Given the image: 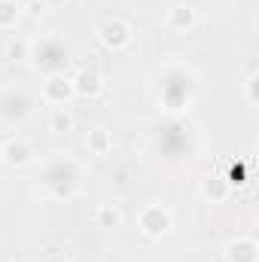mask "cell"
I'll return each mask as SVG.
<instances>
[{
  "label": "cell",
  "instance_id": "6da1fadb",
  "mask_svg": "<svg viewBox=\"0 0 259 262\" xmlns=\"http://www.w3.org/2000/svg\"><path fill=\"white\" fill-rule=\"evenodd\" d=\"M156 101L165 116H186L201 92L198 73L186 64H165L156 73Z\"/></svg>",
  "mask_w": 259,
  "mask_h": 262
},
{
  "label": "cell",
  "instance_id": "7a4b0ae2",
  "mask_svg": "<svg viewBox=\"0 0 259 262\" xmlns=\"http://www.w3.org/2000/svg\"><path fill=\"white\" fill-rule=\"evenodd\" d=\"M149 146L168 162L186 159L195 152V131L186 122V116H165L149 131Z\"/></svg>",
  "mask_w": 259,
  "mask_h": 262
},
{
  "label": "cell",
  "instance_id": "3957f363",
  "mask_svg": "<svg viewBox=\"0 0 259 262\" xmlns=\"http://www.w3.org/2000/svg\"><path fill=\"white\" fill-rule=\"evenodd\" d=\"M40 189L43 195L55 198V201H70L79 195L82 189V168L76 159L70 156H55L40 168Z\"/></svg>",
  "mask_w": 259,
  "mask_h": 262
},
{
  "label": "cell",
  "instance_id": "277c9868",
  "mask_svg": "<svg viewBox=\"0 0 259 262\" xmlns=\"http://www.w3.org/2000/svg\"><path fill=\"white\" fill-rule=\"evenodd\" d=\"M28 61L37 67L43 76H55V73H67L73 64V46L67 43L64 37L58 34H46V37H37L31 43V55Z\"/></svg>",
  "mask_w": 259,
  "mask_h": 262
},
{
  "label": "cell",
  "instance_id": "5b68a950",
  "mask_svg": "<svg viewBox=\"0 0 259 262\" xmlns=\"http://www.w3.org/2000/svg\"><path fill=\"white\" fill-rule=\"evenodd\" d=\"M34 116V98L21 85H3L0 89V125L3 128H21Z\"/></svg>",
  "mask_w": 259,
  "mask_h": 262
},
{
  "label": "cell",
  "instance_id": "8992f818",
  "mask_svg": "<svg viewBox=\"0 0 259 262\" xmlns=\"http://www.w3.org/2000/svg\"><path fill=\"white\" fill-rule=\"evenodd\" d=\"M137 229L146 238H165L174 229V213L165 204H143L137 213Z\"/></svg>",
  "mask_w": 259,
  "mask_h": 262
},
{
  "label": "cell",
  "instance_id": "52a82bcc",
  "mask_svg": "<svg viewBox=\"0 0 259 262\" xmlns=\"http://www.w3.org/2000/svg\"><path fill=\"white\" fill-rule=\"evenodd\" d=\"M98 40H101L104 49H110V52H122V49H128L131 40H134V28H131V21L119 18V15H113V18H107V21L98 28Z\"/></svg>",
  "mask_w": 259,
  "mask_h": 262
},
{
  "label": "cell",
  "instance_id": "ba28073f",
  "mask_svg": "<svg viewBox=\"0 0 259 262\" xmlns=\"http://www.w3.org/2000/svg\"><path fill=\"white\" fill-rule=\"evenodd\" d=\"M73 98V82L67 73H55V76H46L43 82V101L52 104V107H67Z\"/></svg>",
  "mask_w": 259,
  "mask_h": 262
},
{
  "label": "cell",
  "instance_id": "9c48e42d",
  "mask_svg": "<svg viewBox=\"0 0 259 262\" xmlns=\"http://www.w3.org/2000/svg\"><path fill=\"white\" fill-rule=\"evenodd\" d=\"M70 82H73V95H76V98H85V101H92V98H98V95L104 92V79H101V73L92 70V67H79V70L70 76Z\"/></svg>",
  "mask_w": 259,
  "mask_h": 262
},
{
  "label": "cell",
  "instance_id": "30bf717a",
  "mask_svg": "<svg viewBox=\"0 0 259 262\" xmlns=\"http://www.w3.org/2000/svg\"><path fill=\"white\" fill-rule=\"evenodd\" d=\"M226 262H259V244L250 235H235L226 247H223Z\"/></svg>",
  "mask_w": 259,
  "mask_h": 262
},
{
  "label": "cell",
  "instance_id": "8fae6325",
  "mask_svg": "<svg viewBox=\"0 0 259 262\" xmlns=\"http://www.w3.org/2000/svg\"><path fill=\"white\" fill-rule=\"evenodd\" d=\"M0 156H3V162H6V165H12V168L31 165V162H34V143H31V140H25V137H9V140L3 143Z\"/></svg>",
  "mask_w": 259,
  "mask_h": 262
},
{
  "label": "cell",
  "instance_id": "7c38bea8",
  "mask_svg": "<svg viewBox=\"0 0 259 262\" xmlns=\"http://www.w3.org/2000/svg\"><path fill=\"white\" fill-rule=\"evenodd\" d=\"M165 21H168L171 31H177V34H189V31L195 28V21H198L195 6H189V3H177V6H171Z\"/></svg>",
  "mask_w": 259,
  "mask_h": 262
},
{
  "label": "cell",
  "instance_id": "4fadbf2b",
  "mask_svg": "<svg viewBox=\"0 0 259 262\" xmlns=\"http://www.w3.org/2000/svg\"><path fill=\"white\" fill-rule=\"evenodd\" d=\"M229 195H232V189H229V183H226L223 174H207V177L201 180V198H204V201L223 204Z\"/></svg>",
  "mask_w": 259,
  "mask_h": 262
},
{
  "label": "cell",
  "instance_id": "5bb4252c",
  "mask_svg": "<svg viewBox=\"0 0 259 262\" xmlns=\"http://www.w3.org/2000/svg\"><path fill=\"white\" fill-rule=\"evenodd\" d=\"M85 146H89V152H92V156H107V152L113 149V137H110V131L104 128V125H98V128L89 131Z\"/></svg>",
  "mask_w": 259,
  "mask_h": 262
},
{
  "label": "cell",
  "instance_id": "9a60e30c",
  "mask_svg": "<svg viewBox=\"0 0 259 262\" xmlns=\"http://www.w3.org/2000/svg\"><path fill=\"white\" fill-rule=\"evenodd\" d=\"M223 177H226L229 189H241V186H247V183L253 180V177H250V162H244V159H235Z\"/></svg>",
  "mask_w": 259,
  "mask_h": 262
},
{
  "label": "cell",
  "instance_id": "2e32d148",
  "mask_svg": "<svg viewBox=\"0 0 259 262\" xmlns=\"http://www.w3.org/2000/svg\"><path fill=\"white\" fill-rule=\"evenodd\" d=\"M95 223H98V229H119L122 226V213H119V207L116 204H101L98 210H95Z\"/></svg>",
  "mask_w": 259,
  "mask_h": 262
},
{
  "label": "cell",
  "instance_id": "e0dca14e",
  "mask_svg": "<svg viewBox=\"0 0 259 262\" xmlns=\"http://www.w3.org/2000/svg\"><path fill=\"white\" fill-rule=\"evenodd\" d=\"M18 18H21L18 0H0V31H15Z\"/></svg>",
  "mask_w": 259,
  "mask_h": 262
},
{
  "label": "cell",
  "instance_id": "ac0fdd59",
  "mask_svg": "<svg viewBox=\"0 0 259 262\" xmlns=\"http://www.w3.org/2000/svg\"><path fill=\"white\" fill-rule=\"evenodd\" d=\"M244 95H247V104H250V107H256V104H259V64H256V61H247Z\"/></svg>",
  "mask_w": 259,
  "mask_h": 262
},
{
  "label": "cell",
  "instance_id": "d6986e66",
  "mask_svg": "<svg viewBox=\"0 0 259 262\" xmlns=\"http://www.w3.org/2000/svg\"><path fill=\"white\" fill-rule=\"evenodd\" d=\"M49 128L55 131V134L73 131V113H70L67 107H52V113H49Z\"/></svg>",
  "mask_w": 259,
  "mask_h": 262
},
{
  "label": "cell",
  "instance_id": "ffe728a7",
  "mask_svg": "<svg viewBox=\"0 0 259 262\" xmlns=\"http://www.w3.org/2000/svg\"><path fill=\"white\" fill-rule=\"evenodd\" d=\"M3 55H6L9 61H28V55H31V40H21V37L9 40Z\"/></svg>",
  "mask_w": 259,
  "mask_h": 262
},
{
  "label": "cell",
  "instance_id": "44dd1931",
  "mask_svg": "<svg viewBox=\"0 0 259 262\" xmlns=\"http://www.w3.org/2000/svg\"><path fill=\"white\" fill-rule=\"evenodd\" d=\"M34 3H40L43 9H52V6H61L64 0H34Z\"/></svg>",
  "mask_w": 259,
  "mask_h": 262
},
{
  "label": "cell",
  "instance_id": "7402d4cb",
  "mask_svg": "<svg viewBox=\"0 0 259 262\" xmlns=\"http://www.w3.org/2000/svg\"><path fill=\"white\" fill-rule=\"evenodd\" d=\"M28 9H31V12H34V15H40V12H46V9H43V6H40V3H34V0H31V6H28Z\"/></svg>",
  "mask_w": 259,
  "mask_h": 262
},
{
  "label": "cell",
  "instance_id": "603a6c76",
  "mask_svg": "<svg viewBox=\"0 0 259 262\" xmlns=\"http://www.w3.org/2000/svg\"><path fill=\"white\" fill-rule=\"evenodd\" d=\"M12 262H25V259H12Z\"/></svg>",
  "mask_w": 259,
  "mask_h": 262
}]
</instances>
